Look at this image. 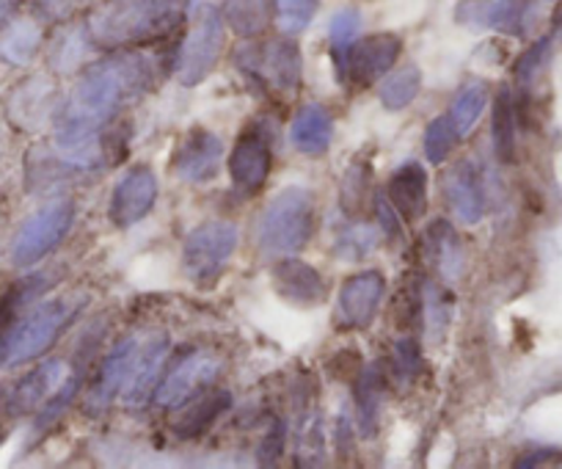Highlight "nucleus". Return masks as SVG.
Listing matches in <instances>:
<instances>
[{
  "instance_id": "nucleus-26",
  "label": "nucleus",
  "mask_w": 562,
  "mask_h": 469,
  "mask_svg": "<svg viewBox=\"0 0 562 469\" xmlns=\"http://www.w3.org/2000/svg\"><path fill=\"white\" fill-rule=\"evenodd\" d=\"M422 89V72L419 67L408 64V67H400L397 72L386 75L381 86V102L389 111H400L408 102H414V97Z\"/></svg>"
},
{
  "instance_id": "nucleus-33",
  "label": "nucleus",
  "mask_w": 562,
  "mask_h": 469,
  "mask_svg": "<svg viewBox=\"0 0 562 469\" xmlns=\"http://www.w3.org/2000/svg\"><path fill=\"white\" fill-rule=\"evenodd\" d=\"M378 246V235L370 230V226H353L339 238L337 255L342 260H361V257L370 255Z\"/></svg>"
},
{
  "instance_id": "nucleus-4",
  "label": "nucleus",
  "mask_w": 562,
  "mask_h": 469,
  "mask_svg": "<svg viewBox=\"0 0 562 469\" xmlns=\"http://www.w3.org/2000/svg\"><path fill=\"white\" fill-rule=\"evenodd\" d=\"M237 249V226L229 221H204L188 232L182 246V268L196 284L218 282L221 271Z\"/></svg>"
},
{
  "instance_id": "nucleus-11",
  "label": "nucleus",
  "mask_w": 562,
  "mask_h": 469,
  "mask_svg": "<svg viewBox=\"0 0 562 469\" xmlns=\"http://www.w3.org/2000/svg\"><path fill=\"white\" fill-rule=\"evenodd\" d=\"M221 158H224V144L215 133L196 127L188 133L180 142V147L171 155V169L180 180L193 182H210L221 169Z\"/></svg>"
},
{
  "instance_id": "nucleus-18",
  "label": "nucleus",
  "mask_w": 562,
  "mask_h": 469,
  "mask_svg": "<svg viewBox=\"0 0 562 469\" xmlns=\"http://www.w3.org/2000/svg\"><path fill=\"white\" fill-rule=\"evenodd\" d=\"M166 354H169V339H166V334H155L147 343H140L133 370H130V379L122 390L124 401L130 406H140V403L149 401V392L155 390V381H158Z\"/></svg>"
},
{
  "instance_id": "nucleus-32",
  "label": "nucleus",
  "mask_w": 562,
  "mask_h": 469,
  "mask_svg": "<svg viewBox=\"0 0 562 469\" xmlns=\"http://www.w3.org/2000/svg\"><path fill=\"white\" fill-rule=\"evenodd\" d=\"M321 0H276L279 25L284 34H301L315 20Z\"/></svg>"
},
{
  "instance_id": "nucleus-25",
  "label": "nucleus",
  "mask_w": 562,
  "mask_h": 469,
  "mask_svg": "<svg viewBox=\"0 0 562 469\" xmlns=\"http://www.w3.org/2000/svg\"><path fill=\"white\" fill-rule=\"evenodd\" d=\"M538 0H496L483 7V23L510 36H521L527 31V20Z\"/></svg>"
},
{
  "instance_id": "nucleus-9",
  "label": "nucleus",
  "mask_w": 562,
  "mask_h": 469,
  "mask_svg": "<svg viewBox=\"0 0 562 469\" xmlns=\"http://www.w3.org/2000/svg\"><path fill=\"white\" fill-rule=\"evenodd\" d=\"M221 362L207 354V350H196V354H188L186 359L175 365L169 376H166L164 384L155 392V403L164 409H177L182 403L191 401L193 395H199L202 390H207L210 384L218 376Z\"/></svg>"
},
{
  "instance_id": "nucleus-10",
  "label": "nucleus",
  "mask_w": 562,
  "mask_h": 469,
  "mask_svg": "<svg viewBox=\"0 0 562 469\" xmlns=\"http://www.w3.org/2000/svg\"><path fill=\"white\" fill-rule=\"evenodd\" d=\"M155 199H158V177L147 166H133L113 188L108 213L119 230H127L140 219H147L149 210L155 208Z\"/></svg>"
},
{
  "instance_id": "nucleus-8",
  "label": "nucleus",
  "mask_w": 562,
  "mask_h": 469,
  "mask_svg": "<svg viewBox=\"0 0 562 469\" xmlns=\"http://www.w3.org/2000/svg\"><path fill=\"white\" fill-rule=\"evenodd\" d=\"M383 293H386V279L381 271H361L350 277L339 290L337 315H334L337 326L345 332H359L370 326L381 310Z\"/></svg>"
},
{
  "instance_id": "nucleus-24",
  "label": "nucleus",
  "mask_w": 562,
  "mask_h": 469,
  "mask_svg": "<svg viewBox=\"0 0 562 469\" xmlns=\"http://www.w3.org/2000/svg\"><path fill=\"white\" fill-rule=\"evenodd\" d=\"M494 149L502 164L516 160V105L507 89H502L494 100Z\"/></svg>"
},
{
  "instance_id": "nucleus-29",
  "label": "nucleus",
  "mask_w": 562,
  "mask_h": 469,
  "mask_svg": "<svg viewBox=\"0 0 562 469\" xmlns=\"http://www.w3.org/2000/svg\"><path fill=\"white\" fill-rule=\"evenodd\" d=\"M372 166L367 160H353L342 180V208L348 215H361L370 204Z\"/></svg>"
},
{
  "instance_id": "nucleus-39",
  "label": "nucleus",
  "mask_w": 562,
  "mask_h": 469,
  "mask_svg": "<svg viewBox=\"0 0 562 469\" xmlns=\"http://www.w3.org/2000/svg\"><path fill=\"white\" fill-rule=\"evenodd\" d=\"M20 0H0V23L9 18V12H12L14 7H18Z\"/></svg>"
},
{
  "instance_id": "nucleus-40",
  "label": "nucleus",
  "mask_w": 562,
  "mask_h": 469,
  "mask_svg": "<svg viewBox=\"0 0 562 469\" xmlns=\"http://www.w3.org/2000/svg\"><path fill=\"white\" fill-rule=\"evenodd\" d=\"M554 25H557V29H562V7L557 9V14H554Z\"/></svg>"
},
{
  "instance_id": "nucleus-36",
  "label": "nucleus",
  "mask_w": 562,
  "mask_h": 469,
  "mask_svg": "<svg viewBox=\"0 0 562 469\" xmlns=\"http://www.w3.org/2000/svg\"><path fill=\"white\" fill-rule=\"evenodd\" d=\"M281 447H284V425L276 423L273 428H270V434L265 436L262 447H259V461L273 464L276 458L281 456Z\"/></svg>"
},
{
  "instance_id": "nucleus-14",
  "label": "nucleus",
  "mask_w": 562,
  "mask_h": 469,
  "mask_svg": "<svg viewBox=\"0 0 562 469\" xmlns=\"http://www.w3.org/2000/svg\"><path fill=\"white\" fill-rule=\"evenodd\" d=\"M270 279H273L276 293L295 306H317L328 295V284L321 277V271L312 268L310 263L293 260V257L276 263Z\"/></svg>"
},
{
  "instance_id": "nucleus-34",
  "label": "nucleus",
  "mask_w": 562,
  "mask_h": 469,
  "mask_svg": "<svg viewBox=\"0 0 562 469\" xmlns=\"http://www.w3.org/2000/svg\"><path fill=\"white\" fill-rule=\"evenodd\" d=\"M323 453H326V434H323V423L317 417H312L310 423L301 428V447H299L301 464L315 467V464L323 461Z\"/></svg>"
},
{
  "instance_id": "nucleus-21",
  "label": "nucleus",
  "mask_w": 562,
  "mask_h": 469,
  "mask_svg": "<svg viewBox=\"0 0 562 469\" xmlns=\"http://www.w3.org/2000/svg\"><path fill=\"white\" fill-rule=\"evenodd\" d=\"M232 406V395L226 390H210L193 403L188 412H182V417L175 423V434L180 439H196L204 431H210V425Z\"/></svg>"
},
{
  "instance_id": "nucleus-19",
  "label": "nucleus",
  "mask_w": 562,
  "mask_h": 469,
  "mask_svg": "<svg viewBox=\"0 0 562 469\" xmlns=\"http://www.w3.org/2000/svg\"><path fill=\"white\" fill-rule=\"evenodd\" d=\"M445 191H447V199H450L452 210H456V215L463 221V224H477V221L485 215L483 186H480L477 171L472 169L469 160L458 164L456 169L447 175Z\"/></svg>"
},
{
  "instance_id": "nucleus-3",
  "label": "nucleus",
  "mask_w": 562,
  "mask_h": 469,
  "mask_svg": "<svg viewBox=\"0 0 562 469\" xmlns=\"http://www.w3.org/2000/svg\"><path fill=\"white\" fill-rule=\"evenodd\" d=\"M83 301L78 299H56L36 306L20 326L9 328L0 337V368L12 365H25L31 359L42 357L45 350L53 348L64 328L75 321Z\"/></svg>"
},
{
  "instance_id": "nucleus-1",
  "label": "nucleus",
  "mask_w": 562,
  "mask_h": 469,
  "mask_svg": "<svg viewBox=\"0 0 562 469\" xmlns=\"http://www.w3.org/2000/svg\"><path fill=\"white\" fill-rule=\"evenodd\" d=\"M144 78L147 72L138 58H111L91 67L64 108L58 122V144L69 153H80L83 158V149H91L89 144L94 142L97 131L116 116L119 108Z\"/></svg>"
},
{
  "instance_id": "nucleus-38",
  "label": "nucleus",
  "mask_w": 562,
  "mask_h": 469,
  "mask_svg": "<svg viewBox=\"0 0 562 469\" xmlns=\"http://www.w3.org/2000/svg\"><path fill=\"white\" fill-rule=\"evenodd\" d=\"M378 219H381V224H383V230L389 232V235H400V224H397V215H394V208L389 210V204H386V199L383 197H378Z\"/></svg>"
},
{
  "instance_id": "nucleus-12",
  "label": "nucleus",
  "mask_w": 562,
  "mask_h": 469,
  "mask_svg": "<svg viewBox=\"0 0 562 469\" xmlns=\"http://www.w3.org/2000/svg\"><path fill=\"white\" fill-rule=\"evenodd\" d=\"M138 348H140V339L135 337V334L113 345V350L105 357V362H102L100 370H97V379L94 384H91L89 395H86V412L89 414L108 412V406L116 401V395H122Z\"/></svg>"
},
{
  "instance_id": "nucleus-20",
  "label": "nucleus",
  "mask_w": 562,
  "mask_h": 469,
  "mask_svg": "<svg viewBox=\"0 0 562 469\" xmlns=\"http://www.w3.org/2000/svg\"><path fill=\"white\" fill-rule=\"evenodd\" d=\"M334 136V122L331 113L326 111L317 102H310L299 111V116L293 120V127H290V142L299 153L304 155H323L331 144Z\"/></svg>"
},
{
  "instance_id": "nucleus-2",
  "label": "nucleus",
  "mask_w": 562,
  "mask_h": 469,
  "mask_svg": "<svg viewBox=\"0 0 562 469\" xmlns=\"http://www.w3.org/2000/svg\"><path fill=\"white\" fill-rule=\"evenodd\" d=\"M315 232V199L306 188H284L270 199L259 221V252L290 257L310 244Z\"/></svg>"
},
{
  "instance_id": "nucleus-22",
  "label": "nucleus",
  "mask_w": 562,
  "mask_h": 469,
  "mask_svg": "<svg viewBox=\"0 0 562 469\" xmlns=\"http://www.w3.org/2000/svg\"><path fill=\"white\" fill-rule=\"evenodd\" d=\"M383 392H386V376H383L381 365H372L361 373V379L356 381V406H359V420L361 431L367 436H372L378 423V409H381Z\"/></svg>"
},
{
  "instance_id": "nucleus-35",
  "label": "nucleus",
  "mask_w": 562,
  "mask_h": 469,
  "mask_svg": "<svg viewBox=\"0 0 562 469\" xmlns=\"http://www.w3.org/2000/svg\"><path fill=\"white\" fill-rule=\"evenodd\" d=\"M549 42L551 40H540L538 45H532L527 53H524L521 58H518V64H516V80H518V83H529V80H532V75L538 72V67L543 64L546 51H549Z\"/></svg>"
},
{
  "instance_id": "nucleus-27",
  "label": "nucleus",
  "mask_w": 562,
  "mask_h": 469,
  "mask_svg": "<svg viewBox=\"0 0 562 469\" xmlns=\"http://www.w3.org/2000/svg\"><path fill=\"white\" fill-rule=\"evenodd\" d=\"M361 31V14L356 9H342L331 18V25H328V40H331L334 62H337L339 75L345 78V62H348L350 47L356 45Z\"/></svg>"
},
{
  "instance_id": "nucleus-16",
  "label": "nucleus",
  "mask_w": 562,
  "mask_h": 469,
  "mask_svg": "<svg viewBox=\"0 0 562 469\" xmlns=\"http://www.w3.org/2000/svg\"><path fill=\"white\" fill-rule=\"evenodd\" d=\"M64 376H67V365L64 362L40 365V368H34L29 376H23V379L3 395V412H9L12 417L36 412L42 403H47L58 390H61Z\"/></svg>"
},
{
  "instance_id": "nucleus-30",
  "label": "nucleus",
  "mask_w": 562,
  "mask_h": 469,
  "mask_svg": "<svg viewBox=\"0 0 562 469\" xmlns=\"http://www.w3.org/2000/svg\"><path fill=\"white\" fill-rule=\"evenodd\" d=\"M458 138H461V133H458L456 122L450 120V113L436 116L428 125V131H425V155H428L430 164H445L452 149H456Z\"/></svg>"
},
{
  "instance_id": "nucleus-28",
  "label": "nucleus",
  "mask_w": 562,
  "mask_h": 469,
  "mask_svg": "<svg viewBox=\"0 0 562 469\" xmlns=\"http://www.w3.org/2000/svg\"><path fill=\"white\" fill-rule=\"evenodd\" d=\"M485 105H488V89H485V83H469L467 89L456 97V102H452V111H450V120L456 122V127L461 136L472 133V127L477 125V120L483 116Z\"/></svg>"
},
{
  "instance_id": "nucleus-15",
  "label": "nucleus",
  "mask_w": 562,
  "mask_h": 469,
  "mask_svg": "<svg viewBox=\"0 0 562 469\" xmlns=\"http://www.w3.org/2000/svg\"><path fill=\"white\" fill-rule=\"evenodd\" d=\"M270 169H273V155L270 144L262 133H243L237 147L229 155V175L232 182L240 193L251 197L268 182Z\"/></svg>"
},
{
  "instance_id": "nucleus-5",
  "label": "nucleus",
  "mask_w": 562,
  "mask_h": 469,
  "mask_svg": "<svg viewBox=\"0 0 562 469\" xmlns=\"http://www.w3.org/2000/svg\"><path fill=\"white\" fill-rule=\"evenodd\" d=\"M235 58L270 94L293 97L299 91L301 51L293 40H270L262 47H243Z\"/></svg>"
},
{
  "instance_id": "nucleus-7",
  "label": "nucleus",
  "mask_w": 562,
  "mask_h": 469,
  "mask_svg": "<svg viewBox=\"0 0 562 469\" xmlns=\"http://www.w3.org/2000/svg\"><path fill=\"white\" fill-rule=\"evenodd\" d=\"M224 51V18L215 9H204L193 25L191 36L186 40L180 53V69L177 78L182 86H199L218 64Z\"/></svg>"
},
{
  "instance_id": "nucleus-23",
  "label": "nucleus",
  "mask_w": 562,
  "mask_h": 469,
  "mask_svg": "<svg viewBox=\"0 0 562 469\" xmlns=\"http://www.w3.org/2000/svg\"><path fill=\"white\" fill-rule=\"evenodd\" d=\"M270 0H226L224 20L240 36H259L270 23Z\"/></svg>"
},
{
  "instance_id": "nucleus-31",
  "label": "nucleus",
  "mask_w": 562,
  "mask_h": 469,
  "mask_svg": "<svg viewBox=\"0 0 562 469\" xmlns=\"http://www.w3.org/2000/svg\"><path fill=\"white\" fill-rule=\"evenodd\" d=\"M430 241H434V257L439 271L447 279H456L461 271V249H458V238L450 224L439 221V224L430 226Z\"/></svg>"
},
{
  "instance_id": "nucleus-37",
  "label": "nucleus",
  "mask_w": 562,
  "mask_h": 469,
  "mask_svg": "<svg viewBox=\"0 0 562 469\" xmlns=\"http://www.w3.org/2000/svg\"><path fill=\"white\" fill-rule=\"evenodd\" d=\"M394 359H397L400 373L414 376L416 362H419V354H416V343H411V339H400V343L394 345Z\"/></svg>"
},
{
  "instance_id": "nucleus-13",
  "label": "nucleus",
  "mask_w": 562,
  "mask_h": 469,
  "mask_svg": "<svg viewBox=\"0 0 562 469\" xmlns=\"http://www.w3.org/2000/svg\"><path fill=\"white\" fill-rule=\"evenodd\" d=\"M403 42L397 34H372L367 40L356 42L345 62V75L361 86H370L375 80L386 78L389 69L397 62Z\"/></svg>"
},
{
  "instance_id": "nucleus-6",
  "label": "nucleus",
  "mask_w": 562,
  "mask_h": 469,
  "mask_svg": "<svg viewBox=\"0 0 562 469\" xmlns=\"http://www.w3.org/2000/svg\"><path fill=\"white\" fill-rule=\"evenodd\" d=\"M72 219L75 204L67 202V199L42 208L18 232V238H14L12 246V260L18 266H34V263H40L42 257L50 255L61 244L69 226H72Z\"/></svg>"
},
{
  "instance_id": "nucleus-17",
  "label": "nucleus",
  "mask_w": 562,
  "mask_h": 469,
  "mask_svg": "<svg viewBox=\"0 0 562 469\" xmlns=\"http://www.w3.org/2000/svg\"><path fill=\"white\" fill-rule=\"evenodd\" d=\"M389 202L405 221H419L428 213V171L408 160L389 180Z\"/></svg>"
}]
</instances>
